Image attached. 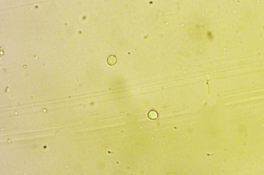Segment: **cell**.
Segmentation results:
<instances>
[{"instance_id": "6da1fadb", "label": "cell", "mask_w": 264, "mask_h": 175, "mask_svg": "<svg viewBox=\"0 0 264 175\" xmlns=\"http://www.w3.org/2000/svg\"><path fill=\"white\" fill-rule=\"evenodd\" d=\"M117 62V58L115 55H110V56L107 59V62L108 64L110 66L114 65Z\"/></svg>"}, {"instance_id": "7a4b0ae2", "label": "cell", "mask_w": 264, "mask_h": 175, "mask_svg": "<svg viewBox=\"0 0 264 175\" xmlns=\"http://www.w3.org/2000/svg\"><path fill=\"white\" fill-rule=\"evenodd\" d=\"M148 117L150 119H152V120H155L157 118L158 114L157 112L155 111H151L150 112H149L148 114Z\"/></svg>"}]
</instances>
